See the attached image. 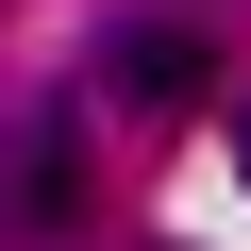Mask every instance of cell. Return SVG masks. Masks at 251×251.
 Here are the masks:
<instances>
[{
    "label": "cell",
    "instance_id": "6da1fadb",
    "mask_svg": "<svg viewBox=\"0 0 251 251\" xmlns=\"http://www.w3.org/2000/svg\"><path fill=\"white\" fill-rule=\"evenodd\" d=\"M50 234H84V117L67 100H34L0 134V251H50Z\"/></svg>",
    "mask_w": 251,
    "mask_h": 251
},
{
    "label": "cell",
    "instance_id": "7a4b0ae2",
    "mask_svg": "<svg viewBox=\"0 0 251 251\" xmlns=\"http://www.w3.org/2000/svg\"><path fill=\"white\" fill-rule=\"evenodd\" d=\"M100 84H117V100H151V117H201V100H218V50H201L184 17H134V34L100 50Z\"/></svg>",
    "mask_w": 251,
    "mask_h": 251
},
{
    "label": "cell",
    "instance_id": "3957f363",
    "mask_svg": "<svg viewBox=\"0 0 251 251\" xmlns=\"http://www.w3.org/2000/svg\"><path fill=\"white\" fill-rule=\"evenodd\" d=\"M234 184H251V84H234Z\"/></svg>",
    "mask_w": 251,
    "mask_h": 251
}]
</instances>
